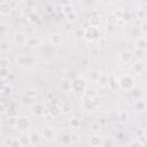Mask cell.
I'll list each match as a JSON object with an SVG mask.
<instances>
[{
	"label": "cell",
	"instance_id": "1",
	"mask_svg": "<svg viewBox=\"0 0 147 147\" xmlns=\"http://www.w3.org/2000/svg\"><path fill=\"white\" fill-rule=\"evenodd\" d=\"M118 82V88L123 91H131L134 87V78L131 75H122Z\"/></svg>",
	"mask_w": 147,
	"mask_h": 147
},
{
	"label": "cell",
	"instance_id": "2",
	"mask_svg": "<svg viewBox=\"0 0 147 147\" xmlns=\"http://www.w3.org/2000/svg\"><path fill=\"white\" fill-rule=\"evenodd\" d=\"M31 126V121L25 117V116H21V117H16V121H15V124H14V127L21 132H24L26 130H29Z\"/></svg>",
	"mask_w": 147,
	"mask_h": 147
},
{
	"label": "cell",
	"instance_id": "3",
	"mask_svg": "<svg viewBox=\"0 0 147 147\" xmlns=\"http://www.w3.org/2000/svg\"><path fill=\"white\" fill-rule=\"evenodd\" d=\"M71 90H74L77 95H83L86 90L85 80L82 78H77L76 80H74V83H71Z\"/></svg>",
	"mask_w": 147,
	"mask_h": 147
},
{
	"label": "cell",
	"instance_id": "4",
	"mask_svg": "<svg viewBox=\"0 0 147 147\" xmlns=\"http://www.w3.org/2000/svg\"><path fill=\"white\" fill-rule=\"evenodd\" d=\"M100 37V32H99V29L96 26H92L90 25L88 28H85V37L87 40H93V39H96Z\"/></svg>",
	"mask_w": 147,
	"mask_h": 147
},
{
	"label": "cell",
	"instance_id": "5",
	"mask_svg": "<svg viewBox=\"0 0 147 147\" xmlns=\"http://www.w3.org/2000/svg\"><path fill=\"white\" fill-rule=\"evenodd\" d=\"M31 111H32V114L36 115V116H42V115H46V114L48 113V110H47L41 103H39V102L32 105Z\"/></svg>",
	"mask_w": 147,
	"mask_h": 147
},
{
	"label": "cell",
	"instance_id": "6",
	"mask_svg": "<svg viewBox=\"0 0 147 147\" xmlns=\"http://www.w3.org/2000/svg\"><path fill=\"white\" fill-rule=\"evenodd\" d=\"M132 56H133V54L130 51H122L119 53V62L122 64H127L131 62Z\"/></svg>",
	"mask_w": 147,
	"mask_h": 147
},
{
	"label": "cell",
	"instance_id": "7",
	"mask_svg": "<svg viewBox=\"0 0 147 147\" xmlns=\"http://www.w3.org/2000/svg\"><path fill=\"white\" fill-rule=\"evenodd\" d=\"M145 68H146V63L144 60H138L132 64V70L136 74H142L145 71Z\"/></svg>",
	"mask_w": 147,
	"mask_h": 147
},
{
	"label": "cell",
	"instance_id": "8",
	"mask_svg": "<svg viewBox=\"0 0 147 147\" xmlns=\"http://www.w3.org/2000/svg\"><path fill=\"white\" fill-rule=\"evenodd\" d=\"M14 40H15V42H16L17 45L24 46V45L26 44L28 37H26L24 33H22V32H17V33H15V36H14Z\"/></svg>",
	"mask_w": 147,
	"mask_h": 147
},
{
	"label": "cell",
	"instance_id": "9",
	"mask_svg": "<svg viewBox=\"0 0 147 147\" xmlns=\"http://www.w3.org/2000/svg\"><path fill=\"white\" fill-rule=\"evenodd\" d=\"M11 5L9 1H2L0 2V14L1 15H8L11 10Z\"/></svg>",
	"mask_w": 147,
	"mask_h": 147
},
{
	"label": "cell",
	"instance_id": "10",
	"mask_svg": "<svg viewBox=\"0 0 147 147\" xmlns=\"http://www.w3.org/2000/svg\"><path fill=\"white\" fill-rule=\"evenodd\" d=\"M49 42H51L53 46L61 45V44L63 42V37H62V34H60V33H54V34H52L51 38H49Z\"/></svg>",
	"mask_w": 147,
	"mask_h": 147
},
{
	"label": "cell",
	"instance_id": "11",
	"mask_svg": "<svg viewBox=\"0 0 147 147\" xmlns=\"http://www.w3.org/2000/svg\"><path fill=\"white\" fill-rule=\"evenodd\" d=\"M69 124H70V126L74 127V129L79 127V126L82 125V117H80V115H79V114H75L74 117L69 121Z\"/></svg>",
	"mask_w": 147,
	"mask_h": 147
},
{
	"label": "cell",
	"instance_id": "12",
	"mask_svg": "<svg viewBox=\"0 0 147 147\" xmlns=\"http://www.w3.org/2000/svg\"><path fill=\"white\" fill-rule=\"evenodd\" d=\"M25 45L29 46V47H32V48H33V47H38V46L41 45V40H40V38H38V37H29Z\"/></svg>",
	"mask_w": 147,
	"mask_h": 147
},
{
	"label": "cell",
	"instance_id": "13",
	"mask_svg": "<svg viewBox=\"0 0 147 147\" xmlns=\"http://www.w3.org/2000/svg\"><path fill=\"white\" fill-rule=\"evenodd\" d=\"M29 60H31V57H29V56H26V55L20 54V55L16 56V63H17V65H20V67H25V65H28V64H29Z\"/></svg>",
	"mask_w": 147,
	"mask_h": 147
},
{
	"label": "cell",
	"instance_id": "14",
	"mask_svg": "<svg viewBox=\"0 0 147 147\" xmlns=\"http://www.w3.org/2000/svg\"><path fill=\"white\" fill-rule=\"evenodd\" d=\"M20 140V145L21 146H31V140H30V136L26 133H22L21 137L18 138Z\"/></svg>",
	"mask_w": 147,
	"mask_h": 147
},
{
	"label": "cell",
	"instance_id": "15",
	"mask_svg": "<svg viewBox=\"0 0 147 147\" xmlns=\"http://www.w3.org/2000/svg\"><path fill=\"white\" fill-rule=\"evenodd\" d=\"M60 144L62 146H70L71 145V139L69 133H62L60 137Z\"/></svg>",
	"mask_w": 147,
	"mask_h": 147
},
{
	"label": "cell",
	"instance_id": "16",
	"mask_svg": "<svg viewBox=\"0 0 147 147\" xmlns=\"http://www.w3.org/2000/svg\"><path fill=\"white\" fill-rule=\"evenodd\" d=\"M101 142H102V138L98 133H94V136L91 137V139H90V145H92L94 147L101 146Z\"/></svg>",
	"mask_w": 147,
	"mask_h": 147
},
{
	"label": "cell",
	"instance_id": "17",
	"mask_svg": "<svg viewBox=\"0 0 147 147\" xmlns=\"http://www.w3.org/2000/svg\"><path fill=\"white\" fill-rule=\"evenodd\" d=\"M42 137H44L45 139H47V140L52 139V138L54 137V130H53L52 127H49V126L44 127V129H42Z\"/></svg>",
	"mask_w": 147,
	"mask_h": 147
},
{
	"label": "cell",
	"instance_id": "18",
	"mask_svg": "<svg viewBox=\"0 0 147 147\" xmlns=\"http://www.w3.org/2000/svg\"><path fill=\"white\" fill-rule=\"evenodd\" d=\"M48 113H49L52 116L57 117V116H60V115L62 114V110H61V107H60V106H57V105L55 103V105H53V106L49 108Z\"/></svg>",
	"mask_w": 147,
	"mask_h": 147
},
{
	"label": "cell",
	"instance_id": "19",
	"mask_svg": "<svg viewBox=\"0 0 147 147\" xmlns=\"http://www.w3.org/2000/svg\"><path fill=\"white\" fill-rule=\"evenodd\" d=\"M5 146H9V147H15V146H21L20 145V140L18 138H7L3 142Z\"/></svg>",
	"mask_w": 147,
	"mask_h": 147
},
{
	"label": "cell",
	"instance_id": "20",
	"mask_svg": "<svg viewBox=\"0 0 147 147\" xmlns=\"http://www.w3.org/2000/svg\"><path fill=\"white\" fill-rule=\"evenodd\" d=\"M147 47V41L145 37H140L137 39L136 41V48H140V49H146Z\"/></svg>",
	"mask_w": 147,
	"mask_h": 147
},
{
	"label": "cell",
	"instance_id": "21",
	"mask_svg": "<svg viewBox=\"0 0 147 147\" xmlns=\"http://www.w3.org/2000/svg\"><path fill=\"white\" fill-rule=\"evenodd\" d=\"M129 118H130V115L126 110H121L118 113V119L121 123H126L129 121Z\"/></svg>",
	"mask_w": 147,
	"mask_h": 147
},
{
	"label": "cell",
	"instance_id": "22",
	"mask_svg": "<svg viewBox=\"0 0 147 147\" xmlns=\"http://www.w3.org/2000/svg\"><path fill=\"white\" fill-rule=\"evenodd\" d=\"M30 136V140H31V145H38L40 142V134L38 132H32L29 134Z\"/></svg>",
	"mask_w": 147,
	"mask_h": 147
},
{
	"label": "cell",
	"instance_id": "23",
	"mask_svg": "<svg viewBox=\"0 0 147 147\" xmlns=\"http://www.w3.org/2000/svg\"><path fill=\"white\" fill-rule=\"evenodd\" d=\"M134 55L137 56L138 60H145V56H146V49L136 48V51H134Z\"/></svg>",
	"mask_w": 147,
	"mask_h": 147
},
{
	"label": "cell",
	"instance_id": "24",
	"mask_svg": "<svg viewBox=\"0 0 147 147\" xmlns=\"http://www.w3.org/2000/svg\"><path fill=\"white\" fill-rule=\"evenodd\" d=\"M83 107H84L85 110H94V109H95V107H94L93 103L91 102V99H90V98H87L86 100H84Z\"/></svg>",
	"mask_w": 147,
	"mask_h": 147
},
{
	"label": "cell",
	"instance_id": "25",
	"mask_svg": "<svg viewBox=\"0 0 147 147\" xmlns=\"http://www.w3.org/2000/svg\"><path fill=\"white\" fill-rule=\"evenodd\" d=\"M115 139L114 138H103L101 145L105 147H109V146H115Z\"/></svg>",
	"mask_w": 147,
	"mask_h": 147
},
{
	"label": "cell",
	"instance_id": "26",
	"mask_svg": "<svg viewBox=\"0 0 147 147\" xmlns=\"http://www.w3.org/2000/svg\"><path fill=\"white\" fill-rule=\"evenodd\" d=\"M74 33H75V37L77 39H82L85 37V28H78L74 31Z\"/></svg>",
	"mask_w": 147,
	"mask_h": 147
},
{
	"label": "cell",
	"instance_id": "27",
	"mask_svg": "<svg viewBox=\"0 0 147 147\" xmlns=\"http://www.w3.org/2000/svg\"><path fill=\"white\" fill-rule=\"evenodd\" d=\"M90 99H91V102L93 103V106H94L95 108H98V107L101 105V98H100L98 94H94V95L91 96Z\"/></svg>",
	"mask_w": 147,
	"mask_h": 147
},
{
	"label": "cell",
	"instance_id": "28",
	"mask_svg": "<svg viewBox=\"0 0 147 147\" xmlns=\"http://www.w3.org/2000/svg\"><path fill=\"white\" fill-rule=\"evenodd\" d=\"M61 88L64 90L65 92H69L71 90V83L68 79H63L62 83H61Z\"/></svg>",
	"mask_w": 147,
	"mask_h": 147
},
{
	"label": "cell",
	"instance_id": "29",
	"mask_svg": "<svg viewBox=\"0 0 147 147\" xmlns=\"http://www.w3.org/2000/svg\"><path fill=\"white\" fill-rule=\"evenodd\" d=\"M134 108H136L138 111H144V110L146 109V103H145V101H141V100L137 101V102L134 103Z\"/></svg>",
	"mask_w": 147,
	"mask_h": 147
},
{
	"label": "cell",
	"instance_id": "30",
	"mask_svg": "<svg viewBox=\"0 0 147 147\" xmlns=\"http://www.w3.org/2000/svg\"><path fill=\"white\" fill-rule=\"evenodd\" d=\"M74 7H72V5L71 3H67V5H63L62 6V11H63V14H65V15H68V14H70V13H74Z\"/></svg>",
	"mask_w": 147,
	"mask_h": 147
},
{
	"label": "cell",
	"instance_id": "31",
	"mask_svg": "<svg viewBox=\"0 0 147 147\" xmlns=\"http://www.w3.org/2000/svg\"><path fill=\"white\" fill-rule=\"evenodd\" d=\"M61 110H62V114H63V113L67 114V113H69L70 110H72V105H71L70 102H64V105L61 107Z\"/></svg>",
	"mask_w": 147,
	"mask_h": 147
},
{
	"label": "cell",
	"instance_id": "32",
	"mask_svg": "<svg viewBox=\"0 0 147 147\" xmlns=\"http://www.w3.org/2000/svg\"><path fill=\"white\" fill-rule=\"evenodd\" d=\"M91 130H92L93 133H98V132L101 130V124H100L99 122H93V123L91 124Z\"/></svg>",
	"mask_w": 147,
	"mask_h": 147
},
{
	"label": "cell",
	"instance_id": "33",
	"mask_svg": "<svg viewBox=\"0 0 147 147\" xmlns=\"http://www.w3.org/2000/svg\"><path fill=\"white\" fill-rule=\"evenodd\" d=\"M98 82H99V84H101V85H106V84L108 83V76L105 75V74H100V75H99V78H98Z\"/></svg>",
	"mask_w": 147,
	"mask_h": 147
},
{
	"label": "cell",
	"instance_id": "34",
	"mask_svg": "<svg viewBox=\"0 0 147 147\" xmlns=\"http://www.w3.org/2000/svg\"><path fill=\"white\" fill-rule=\"evenodd\" d=\"M11 91H13V88L6 84V86L2 88V91L0 92V94H1V95H5V96H7V95H9V94L11 93Z\"/></svg>",
	"mask_w": 147,
	"mask_h": 147
},
{
	"label": "cell",
	"instance_id": "35",
	"mask_svg": "<svg viewBox=\"0 0 147 147\" xmlns=\"http://www.w3.org/2000/svg\"><path fill=\"white\" fill-rule=\"evenodd\" d=\"M9 68H0V77L1 78H7L9 76Z\"/></svg>",
	"mask_w": 147,
	"mask_h": 147
},
{
	"label": "cell",
	"instance_id": "36",
	"mask_svg": "<svg viewBox=\"0 0 147 147\" xmlns=\"http://www.w3.org/2000/svg\"><path fill=\"white\" fill-rule=\"evenodd\" d=\"M0 68H9V60L7 57H0Z\"/></svg>",
	"mask_w": 147,
	"mask_h": 147
},
{
	"label": "cell",
	"instance_id": "37",
	"mask_svg": "<svg viewBox=\"0 0 147 147\" xmlns=\"http://www.w3.org/2000/svg\"><path fill=\"white\" fill-rule=\"evenodd\" d=\"M9 48H10L9 42H7V41H2V42L0 44V51H1V52H8Z\"/></svg>",
	"mask_w": 147,
	"mask_h": 147
},
{
	"label": "cell",
	"instance_id": "38",
	"mask_svg": "<svg viewBox=\"0 0 147 147\" xmlns=\"http://www.w3.org/2000/svg\"><path fill=\"white\" fill-rule=\"evenodd\" d=\"M131 18H132V14H131V11H126V10H124V11H123L122 20L125 21V22H127V21H131Z\"/></svg>",
	"mask_w": 147,
	"mask_h": 147
},
{
	"label": "cell",
	"instance_id": "39",
	"mask_svg": "<svg viewBox=\"0 0 147 147\" xmlns=\"http://www.w3.org/2000/svg\"><path fill=\"white\" fill-rule=\"evenodd\" d=\"M123 11L124 10H122V9H117V10H114L113 13H111V15H114L118 21L119 20H122V16H123Z\"/></svg>",
	"mask_w": 147,
	"mask_h": 147
},
{
	"label": "cell",
	"instance_id": "40",
	"mask_svg": "<svg viewBox=\"0 0 147 147\" xmlns=\"http://www.w3.org/2000/svg\"><path fill=\"white\" fill-rule=\"evenodd\" d=\"M25 95H28V96H30V98H37V91L36 90H33V88H29V90H26V92H25Z\"/></svg>",
	"mask_w": 147,
	"mask_h": 147
},
{
	"label": "cell",
	"instance_id": "41",
	"mask_svg": "<svg viewBox=\"0 0 147 147\" xmlns=\"http://www.w3.org/2000/svg\"><path fill=\"white\" fill-rule=\"evenodd\" d=\"M28 20H29L30 22H32V23L37 22V15H36V13H34V11H30L29 15H28Z\"/></svg>",
	"mask_w": 147,
	"mask_h": 147
},
{
	"label": "cell",
	"instance_id": "42",
	"mask_svg": "<svg viewBox=\"0 0 147 147\" xmlns=\"http://www.w3.org/2000/svg\"><path fill=\"white\" fill-rule=\"evenodd\" d=\"M70 139H71V145H75V144H77L79 141V137L76 133H71L70 134Z\"/></svg>",
	"mask_w": 147,
	"mask_h": 147
},
{
	"label": "cell",
	"instance_id": "43",
	"mask_svg": "<svg viewBox=\"0 0 147 147\" xmlns=\"http://www.w3.org/2000/svg\"><path fill=\"white\" fill-rule=\"evenodd\" d=\"M90 23H91L92 26H96V28H98V25H99V23H100V20H99V17H91Z\"/></svg>",
	"mask_w": 147,
	"mask_h": 147
},
{
	"label": "cell",
	"instance_id": "44",
	"mask_svg": "<svg viewBox=\"0 0 147 147\" xmlns=\"http://www.w3.org/2000/svg\"><path fill=\"white\" fill-rule=\"evenodd\" d=\"M33 100H34V98H30V96H28V95H24L23 99H22V101H23L24 105H30V103H32Z\"/></svg>",
	"mask_w": 147,
	"mask_h": 147
},
{
	"label": "cell",
	"instance_id": "45",
	"mask_svg": "<svg viewBox=\"0 0 147 147\" xmlns=\"http://www.w3.org/2000/svg\"><path fill=\"white\" fill-rule=\"evenodd\" d=\"M129 146H138V147H141V146H144V142L141 141V140H139V139H136V140H133L132 142H130L129 144Z\"/></svg>",
	"mask_w": 147,
	"mask_h": 147
},
{
	"label": "cell",
	"instance_id": "46",
	"mask_svg": "<svg viewBox=\"0 0 147 147\" xmlns=\"http://www.w3.org/2000/svg\"><path fill=\"white\" fill-rule=\"evenodd\" d=\"M65 16H67V22H68V23H74V21H75V18H76V16H75L74 13H70V14H68V15H65Z\"/></svg>",
	"mask_w": 147,
	"mask_h": 147
},
{
	"label": "cell",
	"instance_id": "47",
	"mask_svg": "<svg viewBox=\"0 0 147 147\" xmlns=\"http://www.w3.org/2000/svg\"><path fill=\"white\" fill-rule=\"evenodd\" d=\"M108 22H109L110 24H118V22H119V21H118L114 15H110V16L108 17Z\"/></svg>",
	"mask_w": 147,
	"mask_h": 147
},
{
	"label": "cell",
	"instance_id": "48",
	"mask_svg": "<svg viewBox=\"0 0 147 147\" xmlns=\"http://www.w3.org/2000/svg\"><path fill=\"white\" fill-rule=\"evenodd\" d=\"M8 31V28L3 24H0V34H6Z\"/></svg>",
	"mask_w": 147,
	"mask_h": 147
},
{
	"label": "cell",
	"instance_id": "49",
	"mask_svg": "<svg viewBox=\"0 0 147 147\" xmlns=\"http://www.w3.org/2000/svg\"><path fill=\"white\" fill-rule=\"evenodd\" d=\"M6 86V80H5V78H1L0 77V92L2 91V88Z\"/></svg>",
	"mask_w": 147,
	"mask_h": 147
},
{
	"label": "cell",
	"instance_id": "50",
	"mask_svg": "<svg viewBox=\"0 0 147 147\" xmlns=\"http://www.w3.org/2000/svg\"><path fill=\"white\" fill-rule=\"evenodd\" d=\"M99 75H100V74H98V72H95V71H93V72L91 74V78H93V79H95V80H98V78H99Z\"/></svg>",
	"mask_w": 147,
	"mask_h": 147
},
{
	"label": "cell",
	"instance_id": "51",
	"mask_svg": "<svg viewBox=\"0 0 147 147\" xmlns=\"http://www.w3.org/2000/svg\"><path fill=\"white\" fill-rule=\"evenodd\" d=\"M6 111H7L6 106H5L3 103H0V113H1V114H3V113H6Z\"/></svg>",
	"mask_w": 147,
	"mask_h": 147
},
{
	"label": "cell",
	"instance_id": "52",
	"mask_svg": "<svg viewBox=\"0 0 147 147\" xmlns=\"http://www.w3.org/2000/svg\"><path fill=\"white\" fill-rule=\"evenodd\" d=\"M141 30H142V32H146V22L145 21L141 23Z\"/></svg>",
	"mask_w": 147,
	"mask_h": 147
},
{
	"label": "cell",
	"instance_id": "53",
	"mask_svg": "<svg viewBox=\"0 0 147 147\" xmlns=\"http://www.w3.org/2000/svg\"><path fill=\"white\" fill-rule=\"evenodd\" d=\"M71 25H72V23H68L67 24V31H71Z\"/></svg>",
	"mask_w": 147,
	"mask_h": 147
},
{
	"label": "cell",
	"instance_id": "54",
	"mask_svg": "<svg viewBox=\"0 0 147 147\" xmlns=\"http://www.w3.org/2000/svg\"><path fill=\"white\" fill-rule=\"evenodd\" d=\"M92 1H93V0H84V2H85V3H91Z\"/></svg>",
	"mask_w": 147,
	"mask_h": 147
},
{
	"label": "cell",
	"instance_id": "55",
	"mask_svg": "<svg viewBox=\"0 0 147 147\" xmlns=\"http://www.w3.org/2000/svg\"><path fill=\"white\" fill-rule=\"evenodd\" d=\"M102 1H103V2H105V3H108V2H110V1H111V0H102Z\"/></svg>",
	"mask_w": 147,
	"mask_h": 147
},
{
	"label": "cell",
	"instance_id": "56",
	"mask_svg": "<svg viewBox=\"0 0 147 147\" xmlns=\"http://www.w3.org/2000/svg\"><path fill=\"white\" fill-rule=\"evenodd\" d=\"M31 1H34V0H31Z\"/></svg>",
	"mask_w": 147,
	"mask_h": 147
},
{
	"label": "cell",
	"instance_id": "57",
	"mask_svg": "<svg viewBox=\"0 0 147 147\" xmlns=\"http://www.w3.org/2000/svg\"><path fill=\"white\" fill-rule=\"evenodd\" d=\"M0 133H1V131H0Z\"/></svg>",
	"mask_w": 147,
	"mask_h": 147
}]
</instances>
